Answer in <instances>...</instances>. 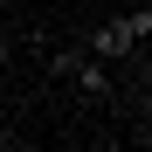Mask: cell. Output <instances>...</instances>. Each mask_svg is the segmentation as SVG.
Segmentation results:
<instances>
[{
	"label": "cell",
	"mask_w": 152,
	"mask_h": 152,
	"mask_svg": "<svg viewBox=\"0 0 152 152\" xmlns=\"http://www.w3.org/2000/svg\"><path fill=\"white\" fill-rule=\"evenodd\" d=\"M14 145H21V138H14V132H0V152H14Z\"/></svg>",
	"instance_id": "cell-5"
},
{
	"label": "cell",
	"mask_w": 152,
	"mask_h": 152,
	"mask_svg": "<svg viewBox=\"0 0 152 152\" xmlns=\"http://www.w3.org/2000/svg\"><path fill=\"white\" fill-rule=\"evenodd\" d=\"M76 48H83V56H97V62H124V56H138V48L132 42H124V28H118V21H90V28L83 35H76Z\"/></svg>",
	"instance_id": "cell-2"
},
{
	"label": "cell",
	"mask_w": 152,
	"mask_h": 152,
	"mask_svg": "<svg viewBox=\"0 0 152 152\" xmlns=\"http://www.w3.org/2000/svg\"><path fill=\"white\" fill-rule=\"evenodd\" d=\"M14 56H21V42H14V35H0V83H7V69H14Z\"/></svg>",
	"instance_id": "cell-4"
},
{
	"label": "cell",
	"mask_w": 152,
	"mask_h": 152,
	"mask_svg": "<svg viewBox=\"0 0 152 152\" xmlns=\"http://www.w3.org/2000/svg\"><path fill=\"white\" fill-rule=\"evenodd\" d=\"M62 83L83 97V104H111V97H118V76H111V62H97V56H76V69L62 76Z\"/></svg>",
	"instance_id": "cell-1"
},
{
	"label": "cell",
	"mask_w": 152,
	"mask_h": 152,
	"mask_svg": "<svg viewBox=\"0 0 152 152\" xmlns=\"http://www.w3.org/2000/svg\"><path fill=\"white\" fill-rule=\"evenodd\" d=\"M118 28H124V42H132V48H145V42H152V7L138 0L132 14H118Z\"/></svg>",
	"instance_id": "cell-3"
}]
</instances>
